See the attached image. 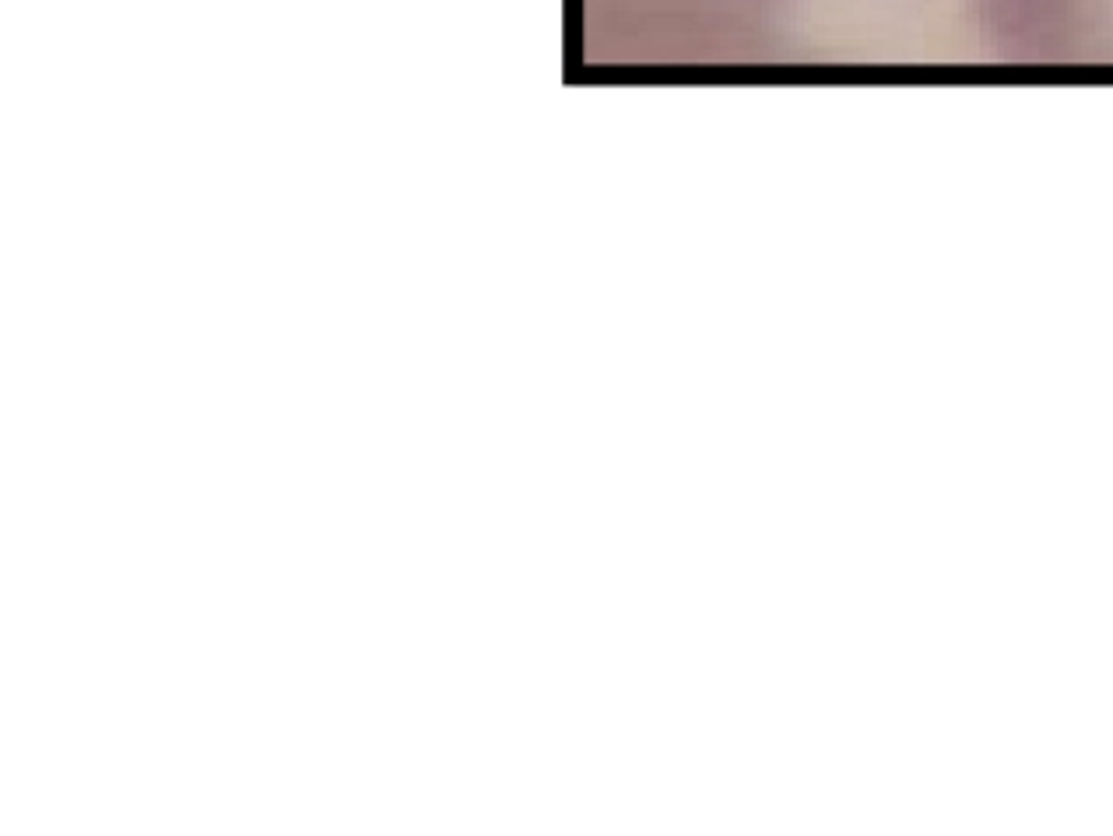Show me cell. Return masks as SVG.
I'll list each match as a JSON object with an SVG mask.
<instances>
[{"instance_id": "6da1fadb", "label": "cell", "mask_w": 1113, "mask_h": 836, "mask_svg": "<svg viewBox=\"0 0 1113 836\" xmlns=\"http://www.w3.org/2000/svg\"><path fill=\"white\" fill-rule=\"evenodd\" d=\"M601 4H626L629 11H734L766 4V0H601Z\"/></svg>"}]
</instances>
